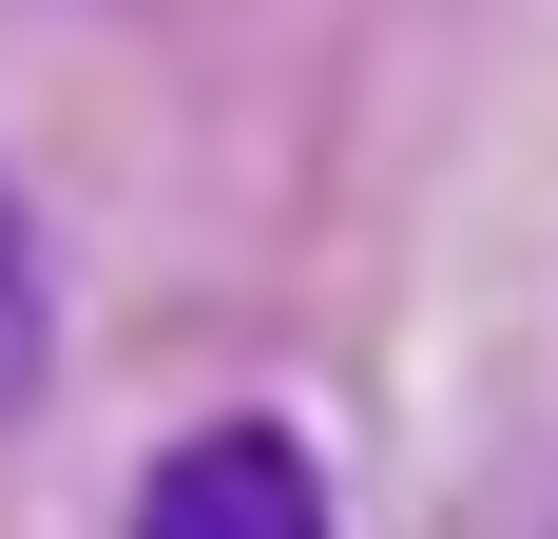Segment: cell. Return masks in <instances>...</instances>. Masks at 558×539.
I'll return each instance as SVG.
<instances>
[{
	"instance_id": "1",
	"label": "cell",
	"mask_w": 558,
	"mask_h": 539,
	"mask_svg": "<svg viewBox=\"0 0 558 539\" xmlns=\"http://www.w3.org/2000/svg\"><path fill=\"white\" fill-rule=\"evenodd\" d=\"M135 539H328V463H308L270 405H231V424L155 443V482H135Z\"/></svg>"
},
{
	"instance_id": "2",
	"label": "cell",
	"mask_w": 558,
	"mask_h": 539,
	"mask_svg": "<svg viewBox=\"0 0 558 539\" xmlns=\"http://www.w3.org/2000/svg\"><path fill=\"white\" fill-rule=\"evenodd\" d=\"M39 385V231H20V193H0V405Z\"/></svg>"
}]
</instances>
